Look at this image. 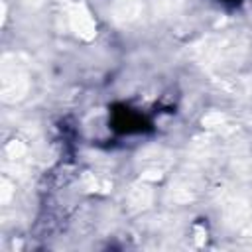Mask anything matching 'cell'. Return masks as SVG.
I'll return each mask as SVG.
<instances>
[{
    "label": "cell",
    "instance_id": "1",
    "mask_svg": "<svg viewBox=\"0 0 252 252\" xmlns=\"http://www.w3.org/2000/svg\"><path fill=\"white\" fill-rule=\"evenodd\" d=\"M110 126L120 134H142L150 128V120L140 110H134L128 104H116L112 106Z\"/></svg>",
    "mask_w": 252,
    "mask_h": 252
}]
</instances>
